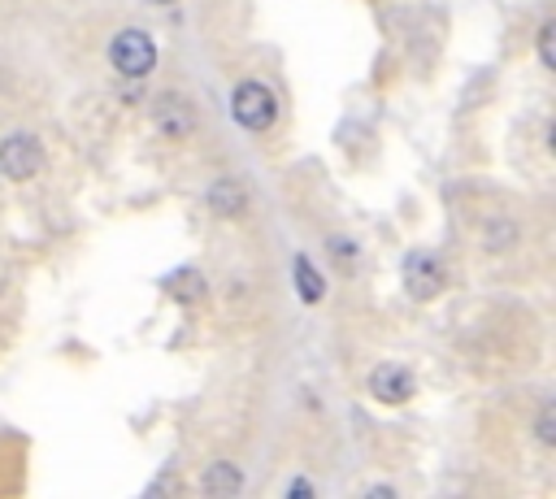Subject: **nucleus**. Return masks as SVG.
<instances>
[{"mask_svg": "<svg viewBox=\"0 0 556 499\" xmlns=\"http://www.w3.org/2000/svg\"><path fill=\"white\" fill-rule=\"evenodd\" d=\"M243 204H248V195H243L239 182H217V187H208V208H213V213H222V217H239Z\"/></svg>", "mask_w": 556, "mask_h": 499, "instance_id": "8", "label": "nucleus"}, {"mask_svg": "<svg viewBox=\"0 0 556 499\" xmlns=\"http://www.w3.org/2000/svg\"><path fill=\"white\" fill-rule=\"evenodd\" d=\"M39 169H43V148H39V139H30V135H9V139L0 143V174H4V178L26 182V178H35Z\"/></svg>", "mask_w": 556, "mask_h": 499, "instance_id": "3", "label": "nucleus"}, {"mask_svg": "<svg viewBox=\"0 0 556 499\" xmlns=\"http://www.w3.org/2000/svg\"><path fill=\"white\" fill-rule=\"evenodd\" d=\"M369 395H374L378 404H404V399L413 395V373L400 369V364H382V369H374V378H369Z\"/></svg>", "mask_w": 556, "mask_h": 499, "instance_id": "4", "label": "nucleus"}, {"mask_svg": "<svg viewBox=\"0 0 556 499\" xmlns=\"http://www.w3.org/2000/svg\"><path fill=\"white\" fill-rule=\"evenodd\" d=\"M152 113H156V126H161L165 135H174V139H182V135L191 130V108H187L182 95H161Z\"/></svg>", "mask_w": 556, "mask_h": 499, "instance_id": "6", "label": "nucleus"}, {"mask_svg": "<svg viewBox=\"0 0 556 499\" xmlns=\"http://www.w3.org/2000/svg\"><path fill=\"white\" fill-rule=\"evenodd\" d=\"M552 43H556V26L547 22V26L539 30V56H543V65H556V48H552Z\"/></svg>", "mask_w": 556, "mask_h": 499, "instance_id": "11", "label": "nucleus"}, {"mask_svg": "<svg viewBox=\"0 0 556 499\" xmlns=\"http://www.w3.org/2000/svg\"><path fill=\"white\" fill-rule=\"evenodd\" d=\"M109 61H113L117 74H126V78H143V74L156 65L152 35H143V30H117L113 43H109Z\"/></svg>", "mask_w": 556, "mask_h": 499, "instance_id": "1", "label": "nucleus"}, {"mask_svg": "<svg viewBox=\"0 0 556 499\" xmlns=\"http://www.w3.org/2000/svg\"><path fill=\"white\" fill-rule=\"evenodd\" d=\"M291 495H313V482H291Z\"/></svg>", "mask_w": 556, "mask_h": 499, "instance_id": "13", "label": "nucleus"}, {"mask_svg": "<svg viewBox=\"0 0 556 499\" xmlns=\"http://www.w3.org/2000/svg\"><path fill=\"white\" fill-rule=\"evenodd\" d=\"M295 286H300V299H308V304H317L321 295H326V282H321V273L300 256L295 260Z\"/></svg>", "mask_w": 556, "mask_h": 499, "instance_id": "9", "label": "nucleus"}, {"mask_svg": "<svg viewBox=\"0 0 556 499\" xmlns=\"http://www.w3.org/2000/svg\"><path fill=\"white\" fill-rule=\"evenodd\" d=\"M200 486H204V495H239L243 490V473L230 460H217V464L204 469Z\"/></svg>", "mask_w": 556, "mask_h": 499, "instance_id": "7", "label": "nucleus"}, {"mask_svg": "<svg viewBox=\"0 0 556 499\" xmlns=\"http://www.w3.org/2000/svg\"><path fill=\"white\" fill-rule=\"evenodd\" d=\"M404 286L417 295V299H430L443 291V269L430 260V256H408L404 260Z\"/></svg>", "mask_w": 556, "mask_h": 499, "instance_id": "5", "label": "nucleus"}, {"mask_svg": "<svg viewBox=\"0 0 556 499\" xmlns=\"http://www.w3.org/2000/svg\"><path fill=\"white\" fill-rule=\"evenodd\" d=\"M534 430H539V443H556V412H552V408H543Z\"/></svg>", "mask_w": 556, "mask_h": 499, "instance_id": "12", "label": "nucleus"}, {"mask_svg": "<svg viewBox=\"0 0 556 499\" xmlns=\"http://www.w3.org/2000/svg\"><path fill=\"white\" fill-rule=\"evenodd\" d=\"M274 95H269V87H261V82H239L235 87V95H230V113H235V121L239 126H248V130H265L269 121H274Z\"/></svg>", "mask_w": 556, "mask_h": 499, "instance_id": "2", "label": "nucleus"}, {"mask_svg": "<svg viewBox=\"0 0 556 499\" xmlns=\"http://www.w3.org/2000/svg\"><path fill=\"white\" fill-rule=\"evenodd\" d=\"M169 291H174L178 299H195V295L204 291V278H200L195 269H178V273L169 278Z\"/></svg>", "mask_w": 556, "mask_h": 499, "instance_id": "10", "label": "nucleus"}]
</instances>
